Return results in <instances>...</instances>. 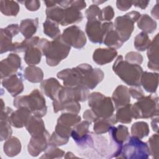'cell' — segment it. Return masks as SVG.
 I'll return each mask as SVG.
<instances>
[{"label": "cell", "mask_w": 159, "mask_h": 159, "mask_svg": "<svg viewBox=\"0 0 159 159\" xmlns=\"http://www.w3.org/2000/svg\"><path fill=\"white\" fill-rule=\"evenodd\" d=\"M1 117H0V134L1 141L6 140L11 137L12 130L11 129V123L10 121V116L13 112L12 109L9 107L5 106L2 99H1Z\"/></svg>", "instance_id": "obj_18"}, {"label": "cell", "mask_w": 159, "mask_h": 159, "mask_svg": "<svg viewBox=\"0 0 159 159\" xmlns=\"http://www.w3.org/2000/svg\"><path fill=\"white\" fill-rule=\"evenodd\" d=\"M150 1H132V5L134 6L135 7H139L142 9H145L147 6L148 4H149Z\"/></svg>", "instance_id": "obj_54"}, {"label": "cell", "mask_w": 159, "mask_h": 159, "mask_svg": "<svg viewBox=\"0 0 159 159\" xmlns=\"http://www.w3.org/2000/svg\"><path fill=\"white\" fill-rule=\"evenodd\" d=\"M19 10V5L16 1L7 0L0 1V11L6 16H16Z\"/></svg>", "instance_id": "obj_37"}, {"label": "cell", "mask_w": 159, "mask_h": 159, "mask_svg": "<svg viewBox=\"0 0 159 159\" xmlns=\"http://www.w3.org/2000/svg\"><path fill=\"white\" fill-rule=\"evenodd\" d=\"M25 127L31 137L41 135L47 130L42 117L35 115L30 116Z\"/></svg>", "instance_id": "obj_27"}, {"label": "cell", "mask_w": 159, "mask_h": 159, "mask_svg": "<svg viewBox=\"0 0 159 159\" xmlns=\"http://www.w3.org/2000/svg\"><path fill=\"white\" fill-rule=\"evenodd\" d=\"M40 88L45 96L54 101L57 99L62 86L56 78H50L43 80L40 83Z\"/></svg>", "instance_id": "obj_21"}, {"label": "cell", "mask_w": 159, "mask_h": 159, "mask_svg": "<svg viewBox=\"0 0 159 159\" xmlns=\"http://www.w3.org/2000/svg\"><path fill=\"white\" fill-rule=\"evenodd\" d=\"M89 94V89L83 86L74 88L62 86L56 100L60 102L68 101L84 102L88 99Z\"/></svg>", "instance_id": "obj_13"}, {"label": "cell", "mask_w": 159, "mask_h": 159, "mask_svg": "<svg viewBox=\"0 0 159 159\" xmlns=\"http://www.w3.org/2000/svg\"><path fill=\"white\" fill-rule=\"evenodd\" d=\"M78 67L83 75V85L88 89H94L104 79V73L100 68H93L87 63L80 64Z\"/></svg>", "instance_id": "obj_11"}, {"label": "cell", "mask_w": 159, "mask_h": 159, "mask_svg": "<svg viewBox=\"0 0 159 159\" xmlns=\"http://www.w3.org/2000/svg\"><path fill=\"white\" fill-rule=\"evenodd\" d=\"M24 77L29 82L37 83L43 81V72L38 66L29 65L24 70Z\"/></svg>", "instance_id": "obj_34"}, {"label": "cell", "mask_w": 159, "mask_h": 159, "mask_svg": "<svg viewBox=\"0 0 159 159\" xmlns=\"http://www.w3.org/2000/svg\"><path fill=\"white\" fill-rule=\"evenodd\" d=\"M21 68V58L16 53H10L8 56L1 61L0 75L3 79L12 75L18 73Z\"/></svg>", "instance_id": "obj_16"}, {"label": "cell", "mask_w": 159, "mask_h": 159, "mask_svg": "<svg viewBox=\"0 0 159 159\" xmlns=\"http://www.w3.org/2000/svg\"><path fill=\"white\" fill-rule=\"evenodd\" d=\"M50 137L47 130L41 135L31 137L27 145V151L29 155L32 157H37L40 153L44 152L49 145Z\"/></svg>", "instance_id": "obj_17"}, {"label": "cell", "mask_w": 159, "mask_h": 159, "mask_svg": "<svg viewBox=\"0 0 159 159\" xmlns=\"http://www.w3.org/2000/svg\"><path fill=\"white\" fill-rule=\"evenodd\" d=\"M65 155V152L58 147L49 145L47 149L44 151L40 158H62Z\"/></svg>", "instance_id": "obj_44"}, {"label": "cell", "mask_w": 159, "mask_h": 159, "mask_svg": "<svg viewBox=\"0 0 159 159\" xmlns=\"http://www.w3.org/2000/svg\"><path fill=\"white\" fill-rule=\"evenodd\" d=\"M81 119V117L78 114L65 112L62 113L58 118L57 124L72 128L75 125L80 122Z\"/></svg>", "instance_id": "obj_40"}, {"label": "cell", "mask_w": 159, "mask_h": 159, "mask_svg": "<svg viewBox=\"0 0 159 159\" xmlns=\"http://www.w3.org/2000/svg\"><path fill=\"white\" fill-rule=\"evenodd\" d=\"M83 18V14L80 11L71 6H70L66 8H63L62 20L60 24L62 26H66L78 23L81 22Z\"/></svg>", "instance_id": "obj_25"}, {"label": "cell", "mask_w": 159, "mask_h": 159, "mask_svg": "<svg viewBox=\"0 0 159 159\" xmlns=\"http://www.w3.org/2000/svg\"><path fill=\"white\" fill-rule=\"evenodd\" d=\"M138 11H132L116 18L114 26L124 43L127 41L134 30V24L140 16Z\"/></svg>", "instance_id": "obj_9"}, {"label": "cell", "mask_w": 159, "mask_h": 159, "mask_svg": "<svg viewBox=\"0 0 159 159\" xmlns=\"http://www.w3.org/2000/svg\"><path fill=\"white\" fill-rule=\"evenodd\" d=\"M63 8L56 4L51 7L46 9V19H48L58 24H60L62 20Z\"/></svg>", "instance_id": "obj_43"}, {"label": "cell", "mask_w": 159, "mask_h": 159, "mask_svg": "<svg viewBox=\"0 0 159 159\" xmlns=\"http://www.w3.org/2000/svg\"><path fill=\"white\" fill-rule=\"evenodd\" d=\"M102 43L109 48L116 50L122 46L124 42L122 40L117 32L114 29H112L106 34Z\"/></svg>", "instance_id": "obj_36"}, {"label": "cell", "mask_w": 159, "mask_h": 159, "mask_svg": "<svg viewBox=\"0 0 159 159\" xmlns=\"http://www.w3.org/2000/svg\"><path fill=\"white\" fill-rule=\"evenodd\" d=\"M81 152L89 158H106L109 151V145L106 137L93 132L77 145Z\"/></svg>", "instance_id": "obj_2"}, {"label": "cell", "mask_w": 159, "mask_h": 159, "mask_svg": "<svg viewBox=\"0 0 159 159\" xmlns=\"http://www.w3.org/2000/svg\"><path fill=\"white\" fill-rule=\"evenodd\" d=\"M158 116H157L156 118H154L152 119V122H151V126H152V128L153 129V130L157 133H158Z\"/></svg>", "instance_id": "obj_55"}, {"label": "cell", "mask_w": 159, "mask_h": 159, "mask_svg": "<svg viewBox=\"0 0 159 159\" xmlns=\"http://www.w3.org/2000/svg\"><path fill=\"white\" fill-rule=\"evenodd\" d=\"M31 116L32 112L28 108L24 107L17 108L10 116L12 126L16 128H22L25 126Z\"/></svg>", "instance_id": "obj_23"}, {"label": "cell", "mask_w": 159, "mask_h": 159, "mask_svg": "<svg viewBox=\"0 0 159 159\" xmlns=\"http://www.w3.org/2000/svg\"><path fill=\"white\" fill-rule=\"evenodd\" d=\"M24 3L25 7L30 11H36L40 7V2L39 1H24L20 2Z\"/></svg>", "instance_id": "obj_49"}, {"label": "cell", "mask_w": 159, "mask_h": 159, "mask_svg": "<svg viewBox=\"0 0 159 159\" xmlns=\"http://www.w3.org/2000/svg\"><path fill=\"white\" fill-rule=\"evenodd\" d=\"M150 42L148 35L144 32H141L135 37L134 45L137 50L143 52L147 49Z\"/></svg>", "instance_id": "obj_42"}, {"label": "cell", "mask_w": 159, "mask_h": 159, "mask_svg": "<svg viewBox=\"0 0 159 159\" xmlns=\"http://www.w3.org/2000/svg\"><path fill=\"white\" fill-rule=\"evenodd\" d=\"M88 106L98 118H107L114 114V106L111 98L99 92H93L88 97Z\"/></svg>", "instance_id": "obj_7"}, {"label": "cell", "mask_w": 159, "mask_h": 159, "mask_svg": "<svg viewBox=\"0 0 159 159\" xmlns=\"http://www.w3.org/2000/svg\"><path fill=\"white\" fill-rule=\"evenodd\" d=\"M2 84L12 97H17L24 88L22 73L18 72L2 79Z\"/></svg>", "instance_id": "obj_19"}, {"label": "cell", "mask_w": 159, "mask_h": 159, "mask_svg": "<svg viewBox=\"0 0 159 159\" xmlns=\"http://www.w3.org/2000/svg\"><path fill=\"white\" fill-rule=\"evenodd\" d=\"M111 142L109 151L106 158H118L122 145L130 137L128 127L124 125H119L117 127L112 126L109 131Z\"/></svg>", "instance_id": "obj_8"}, {"label": "cell", "mask_w": 159, "mask_h": 159, "mask_svg": "<svg viewBox=\"0 0 159 159\" xmlns=\"http://www.w3.org/2000/svg\"><path fill=\"white\" fill-rule=\"evenodd\" d=\"M132 104H128L116 109V119L117 122L122 124H129L132 120V114L131 111Z\"/></svg>", "instance_id": "obj_38"}, {"label": "cell", "mask_w": 159, "mask_h": 159, "mask_svg": "<svg viewBox=\"0 0 159 159\" xmlns=\"http://www.w3.org/2000/svg\"><path fill=\"white\" fill-rule=\"evenodd\" d=\"M127 142L123 144L118 158L125 159H147L150 155L147 142L140 139L130 136Z\"/></svg>", "instance_id": "obj_6"}, {"label": "cell", "mask_w": 159, "mask_h": 159, "mask_svg": "<svg viewBox=\"0 0 159 159\" xmlns=\"http://www.w3.org/2000/svg\"><path fill=\"white\" fill-rule=\"evenodd\" d=\"M115 15L114 9L111 6H107L101 9L99 20L101 22H111Z\"/></svg>", "instance_id": "obj_46"}, {"label": "cell", "mask_w": 159, "mask_h": 159, "mask_svg": "<svg viewBox=\"0 0 159 159\" xmlns=\"http://www.w3.org/2000/svg\"><path fill=\"white\" fill-rule=\"evenodd\" d=\"M132 6V1L118 0L116 1V6L118 9L121 11H126L129 10Z\"/></svg>", "instance_id": "obj_51"}, {"label": "cell", "mask_w": 159, "mask_h": 159, "mask_svg": "<svg viewBox=\"0 0 159 159\" xmlns=\"http://www.w3.org/2000/svg\"><path fill=\"white\" fill-rule=\"evenodd\" d=\"M140 85L143 86L147 92L155 93L158 85V73L143 72L140 79Z\"/></svg>", "instance_id": "obj_26"}, {"label": "cell", "mask_w": 159, "mask_h": 159, "mask_svg": "<svg viewBox=\"0 0 159 159\" xmlns=\"http://www.w3.org/2000/svg\"><path fill=\"white\" fill-rule=\"evenodd\" d=\"M143 60L142 55L137 52H129L125 56V60L132 64L140 65Z\"/></svg>", "instance_id": "obj_47"}, {"label": "cell", "mask_w": 159, "mask_h": 159, "mask_svg": "<svg viewBox=\"0 0 159 159\" xmlns=\"http://www.w3.org/2000/svg\"><path fill=\"white\" fill-rule=\"evenodd\" d=\"M39 25V18L25 19L21 20L19 30L25 39H30L36 33Z\"/></svg>", "instance_id": "obj_30"}, {"label": "cell", "mask_w": 159, "mask_h": 159, "mask_svg": "<svg viewBox=\"0 0 159 159\" xmlns=\"http://www.w3.org/2000/svg\"><path fill=\"white\" fill-rule=\"evenodd\" d=\"M117 52L114 48H98L93 54V61L99 65H104L111 63L117 57Z\"/></svg>", "instance_id": "obj_22"}, {"label": "cell", "mask_w": 159, "mask_h": 159, "mask_svg": "<svg viewBox=\"0 0 159 159\" xmlns=\"http://www.w3.org/2000/svg\"><path fill=\"white\" fill-rule=\"evenodd\" d=\"M150 155L153 158L158 159V133L152 135L147 142Z\"/></svg>", "instance_id": "obj_45"}, {"label": "cell", "mask_w": 159, "mask_h": 159, "mask_svg": "<svg viewBox=\"0 0 159 159\" xmlns=\"http://www.w3.org/2000/svg\"><path fill=\"white\" fill-rule=\"evenodd\" d=\"M20 32L18 24H9L5 28L0 30V53L7 52H12L14 43H12V37Z\"/></svg>", "instance_id": "obj_15"}, {"label": "cell", "mask_w": 159, "mask_h": 159, "mask_svg": "<svg viewBox=\"0 0 159 159\" xmlns=\"http://www.w3.org/2000/svg\"><path fill=\"white\" fill-rule=\"evenodd\" d=\"M62 40L70 47L80 49L86 43L84 32L77 25H71L65 29L61 35Z\"/></svg>", "instance_id": "obj_12"}, {"label": "cell", "mask_w": 159, "mask_h": 159, "mask_svg": "<svg viewBox=\"0 0 159 159\" xmlns=\"http://www.w3.org/2000/svg\"><path fill=\"white\" fill-rule=\"evenodd\" d=\"M112 70L127 84L132 86H140L143 71L140 65L130 63L124 60L122 55H119L113 64Z\"/></svg>", "instance_id": "obj_3"}, {"label": "cell", "mask_w": 159, "mask_h": 159, "mask_svg": "<svg viewBox=\"0 0 159 159\" xmlns=\"http://www.w3.org/2000/svg\"><path fill=\"white\" fill-rule=\"evenodd\" d=\"M53 108L55 113L62 111L65 112L78 114L81 110V105L80 102L76 101H68L60 102L55 99L53 101Z\"/></svg>", "instance_id": "obj_29"}, {"label": "cell", "mask_w": 159, "mask_h": 159, "mask_svg": "<svg viewBox=\"0 0 159 159\" xmlns=\"http://www.w3.org/2000/svg\"><path fill=\"white\" fill-rule=\"evenodd\" d=\"M137 22V27L147 34L153 33L157 27V22L147 14L140 15Z\"/></svg>", "instance_id": "obj_35"}, {"label": "cell", "mask_w": 159, "mask_h": 159, "mask_svg": "<svg viewBox=\"0 0 159 159\" xmlns=\"http://www.w3.org/2000/svg\"><path fill=\"white\" fill-rule=\"evenodd\" d=\"M91 123L88 120L80 121L72 127L71 137L76 145L82 142L89 134V127Z\"/></svg>", "instance_id": "obj_28"}, {"label": "cell", "mask_w": 159, "mask_h": 159, "mask_svg": "<svg viewBox=\"0 0 159 159\" xmlns=\"http://www.w3.org/2000/svg\"><path fill=\"white\" fill-rule=\"evenodd\" d=\"M114 29L112 22L102 23L98 19L88 20L85 30L89 40L94 43H102L106 34Z\"/></svg>", "instance_id": "obj_10"}, {"label": "cell", "mask_w": 159, "mask_h": 159, "mask_svg": "<svg viewBox=\"0 0 159 159\" xmlns=\"http://www.w3.org/2000/svg\"><path fill=\"white\" fill-rule=\"evenodd\" d=\"M129 90L130 95L135 99H139L145 96V94L140 86H132Z\"/></svg>", "instance_id": "obj_50"}, {"label": "cell", "mask_w": 159, "mask_h": 159, "mask_svg": "<svg viewBox=\"0 0 159 159\" xmlns=\"http://www.w3.org/2000/svg\"><path fill=\"white\" fill-rule=\"evenodd\" d=\"M43 33L51 39H55L61 36L58 24L48 19H46L43 23Z\"/></svg>", "instance_id": "obj_41"}, {"label": "cell", "mask_w": 159, "mask_h": 159, "mask_svg": "<svg viewBox=\"0 0 159 159\" xmlns=\"http://www.w3.org/2000/svg\"><path fill=\"white\" fill-rule=\"evenodd\" d=\"M70 6L81 11L86 7V3L84 1H71Z\"/></svg>", "instance_id": "obj_53"}, {"label": "cell", "mask_w": 159, "mask_h": 159, "mask_svg": "<svg viewBox=\"0 0 159 159\" xmlns=\"http://www.w3.org/2000/svg\"><path fill=\"white\" fill-rule=\"evenodd\" d=\"M101 9L96 4L91 5L86 11L85 14L88 20L98 19L99 20Z\"/></svg>", "instance_id": "obj_48"}, {"label": "cell", "mask_w": 159, "mask_h": 159, "mask_svg": "<svg viewBox=\"0 0 159 159\" xmlns=\"http://www.w3.org/2000/svg\"><path fill=\"white\" fill-rule=\"evenodd\" d=\"M83 117L84 119L89 121L90 123L94 122L98 119V116L91 109H87L86 111H85L83 113Z\"/></svg>", "instance_id": "obj_52"}, {"label": "cell", "mask_w": 159, "mask_h": 159, "mask_svg": "<svg viewBox=\"0 0 159 159\" xmlns=\"http://www.w3.org/2000/svg\"><path fill=\"white\" fill-rule=\"evenodd\" d=\"M57 76L58 78L63 81L65 87L83 86V75L78 66L72 68L63 69L59 71Z\"/></svg>", "instance_id": "obj_14"}, {"label": "cell", "mask_w": 159, "mask_h": 159, "mask_svg": "<svg viewBox=\"0 0 159 159\" xmlns=\"http://www.w3.org/2000/svg\"><path fill=\"white\" fill-rule=\"evenodd\" d=\"M44 3L45 4V6H47V8L51 7L54 6L57 4V2L56 1H45Z\"/></svg>", "instance_id": "obj_57"}, {"label": "cell", "mask_w": 159, "mask_h": 159, "mask_svg": "<svg viewBox=\"0 0 159 159\" xmlns=\"http://www.w3.org/2000/svg\"><path fill=\"white\" fill-rule=\"evenodd\" d=\"M117 122L115 114L107 118H98L94 122L93 130L97 134H103L109 131L111 127Z\"/></svg>", "instance_id": "obj_31"}, {"label": "cell", "mask_w": 159, "mask_h": 159, "mask_svg": "<svg viewBox=\"0 0 159 159\" xmlns=\"http://www.w3.org/2000/svg\"><path fill=\"white\" fill-rule=\"evenodd\" d=\"M24 53V61L29 65H35L39 64L40 62L42 56L43 55L42 50L38 46V43L36 45L30 46Z\"/></svg>", "instance_id": "obj_32"}, {"label": "cell", "mask_w": 159, "mask_h": 159, "mask_svg": "<svg viewBox=\"0 0 159 159\" xmlns=\"http://www.w3.org/2000/svg\"><path fill=\"white\" fill-rule=\"evenodd\" d=\"M38 46L42 50L43 55L45 56L46 63L50 66H57L68 57L71 50V47L62 40L61 36L52 41L40 39Z\"/></svg>", "instance_id": "obj_1"}, {"label": "cell", "mask_w": 159, "mask_h": 159, "mask_svg": "<svg viewBox=\"0 0 159 159\" xmlns=\"http://www.w3.org/2000/svg\"><path fill=\"white\" fill-rule=\"evenodd\" d=\"M65 158H71V157H76L75 155H73V153L71 152H68L66 153V155L64 157Z\"/></svg>", "instance_id": "obj_58"}, {"label": "cell", "mask_w": 159, "mask_h": 159, "mask_svg": "<svg viewBox=\"0 0 159 159\" xmlns=\"http://www.w3.org/2000/svg\"><path fill=\"white\" fill-rule=\"evenodd\" d=\"M150 133L148 124L143 121H139L134 123L131 127L132 136L142 139L147 137Z\"/></svg>", "instance_id": "obj_39"}, {"label": "cell", "mask_w": 159, "mask_h": 159, "mask_svg": "<svg viewBox=\"0 0 159 159\" xmlns=\"http://www.w3.org/2000/svg\"><path fill=\"white\" fill-rule=\"evenodd\" d=\"M21 148L22 145L19 139L14 136H11L6 140L3 145V151L9 157L17 156L20 152Z\"/></svg>", "instance_id": "obj_33"}, {"label": "cell", "mask_w": 159, "mask_h": 159, "mask_svg": "<svg viewBox=\"0 0 159 159\" xmlns=\"http://www.w3.org/2000/svg\"><path fill=\"white\" fill-rule=\"evenodd\" d=\"M132 117L135 119H148L158 116L159 113L158 97L155 94L143 96L132 104Z\"/></svg>", "instance_id": "obj_5"}, {"label": "cell", "mask_w": 159, "mask_h": 159, "mask_svg": "<svg viewBox=\"0 0 159 159\" xmlns=\"http://www.w3.org/2000/svg\"><path fill=\"white\" fill-rule=\"evenodd\" d=\"M111 99L116 109L130 104V95L129 88L124 85L118 86L113 92Z\"/></svg>", "instance_id": "obj_24"}, {"label": "cell", "mask_w": 159, "mask_h": 159, "mask_svg": "<svg viewBox=\"0 0 159 159\" xmlns=\"http://www.w3.org/2000/svg\"><path fill=\"white\" fill-rule=\"evenodd\" d=\"M151 14L153 17H154L157 19H158V8L157 4L152 8V9L151 11Z\"/></svg>", "instance_id": "obj_56"}, {"label": "cell", "mask_w": 159, "mask_h": 159, "mask_svg": "<svg viewBox=\"0 0 159 159\" xmlns=\"http://www.w3.org/2000/svg\"><path fill=\"white\" fill-rule=\"evenodd\" d=\"M147 50V55L148 58L147 67L151 70L158 71L159 70L158 34L153 39Z\"/></svg>", "instance_id": "obj_20"}, {"label": "cell", "mask_w": 159, "mask_h": 159, "mask_svg": "<svg viewBox=\"0 0 159 159\" xmlns=\"http://www.w3.org/2000/svg\"><path fill=\"white\" fill-rule=\"evenodd\" d=\"M14 106L16 108L27 107L33 115L43 117L47 112L45 99L37 89H34L29 94L17 96L13 101Z\"/></svg>", "instance_id": "obj_4"}]
</instances>
